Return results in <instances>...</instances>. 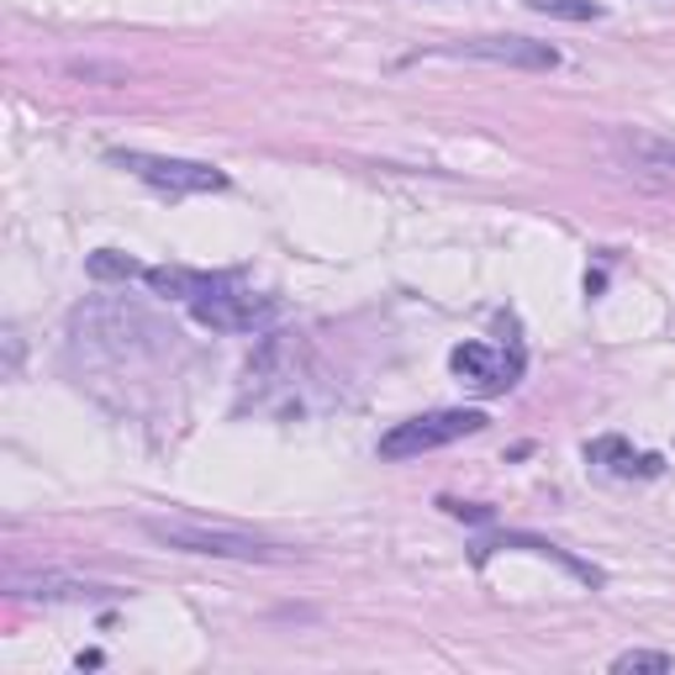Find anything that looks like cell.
I'll return each mask as SVG.
<instances>
[{
  "mask_svg": "<svg viewBox=\"0 0 675 675\" xmlns=\"http://www.w3.org/2000/svg\"><path fill=\"white\" fill-rule=\"evenodd\" d=\"M69 333L79 343H90L100 354H117V360H143V354H159L169 338V328L159 317L127 301V296H96V301H79L69 312Z\"/></svg>",
  "mask_w": 675,
  "mask_h": 675,
  "instance_id": "6da1fadb",
  "label": "cell"
},
{
  "mask_svg": "<svg viewBox=\"0 0 675 675\" xmlns=\"http://www.w3.org/2000/svg\"><path fill=\"white\" fill-rule=\"evenodd\" d=\"M143 533L164 549L180 555H201V559H243V565H275L286 559L280 544H269L259 533H238V528H212V523H180V517H148Z\"/></svg>",
  "mask_w": 675,
  "mask_h": 675,
  "instance_id": "7a4b0ae2",
  "label": "cell"
},
{
  "mask_svg": "<svg viewBox=\"0 0 675 675\" xmlns=\"http://www.w3.org/2000/svg\"><path fill=\"white\" fill-rule=\"evenodd\" d=\"M117 169H127L132 180H143L164 195H206V191H227V174L217 164H201V159H164V153H143V148H111L106 153Z\"/></svg>",
  "mask_w": 675,
  "mask_h": 675,
  "instance_id": "3957f363",
  "label": "cell"
},
{
  "mask_svg": "<svg viewBox=\"0 0 675 675\" xmlns=\"http://www.w3.org/2000/svg\"><path fill=\"white\" fill-rule=\"evenodd\" d=\"M485 428V411L481 407H443V411H422V417H407L396 422L386 438H381V459H417V454H433L454 438H470Z\"/></svg>",
  "mask_w": 675,
  "mask_h": 675,
  "instance_id": "277c9868",
  "label": "cell"
},
{
  "mask_svg": "<svg viewBox=\"0 0 675 675\" xmlns=\"http://www.w3.org/2000/svg\"><path fill=\"white\" fill-rule=\"evenodd\" d=\"M191 317L201 328H212V333H265V328L280 322V301H275V296H254V290L222 286L217 296L195 301Z\"/></svg>",
  "mask_w": 675,
  "mask_h": 675,
  "instance_id": "5b68a950",
  "label": "cell"
},
{
  "mask_svg": "<svg viewBox=\"0 0 675 675\" xmlns=\"http://www.w3.org/2000/svg\"><path fill=\"white\" fill-rule=\"evenodd\" d=\"M443 58H475V64H502V69H559V49L533 43V38H464L438 49Z\"/></svg>",
  "mask_w": 675,
  "mask_h": 675,
  "instance_id": "8992f818",
  "label": "cell"
},
{
  "mask_svg": "<svg viewBox=\"0 0 675 675\" xmlns=\"http://www.w3.org/2000/svg\"><path fill=\"white\" fill-rule=\"evenodd\" d=\"M449 364H454L459 381H470L475 390H506L512 381H517V369H523L517 354L502 360V354H491L485 343H459L454 354H449Z\"/></svg>",
  "mask_w": 675,
  "mask_h": 675,
  "instance_id": "52a82bcc",
  "label": "cell"
},
{
  "mask_svg": "<svg viewBox=\"0 0 675 675\" xmlns=\"http://www.w3.org/2000/svg\"><path fill=\"white\" fill-rule=\"evenodd\" d=\"M143 286L153 290V296H164V301H185V307H195V301L217 296L227 280H222V275H206V269H185V265H153L143 275Z\"/></svg>",
  "mask_w": 675,
  "mask_h": 675,
  "instance_id": "ba28073f",
  "label": "cell"
},
{
  "mask_svg": "<svg viewBox=\"0 0 675 675\" xmlns=\"http://www.w3.org/2000/svg\"><path fill=\"white\" fill-rule=\"evenodd\" d=\"M612 153L633 169H675V138L660 132H612Z\"/></svg>",
  "mask_w": 675,
  "mask_h": 675,
  "instance_id": "9c48e42d",
  "label": "cell"
},
{
  "mask_svg": "<svg viewBox=\"0 0 675 675\" xmlns=\"http://www.w3.org/2000/svg\"><path fill=\"white\" fill-rule=\"evenodd\" d=\"M85 269H90L96 280H143L148 275L138 259H127V254H117V248H96V254L85 259Z\"/></svg>",
  "mask_w": 675,
  "mask_h": 675,
  "instance_id": "30bf717a",
  "label": "cell"
},
{
  "mask_svg": "<svg viewBox=\"0 0 675 675\" xmlns=\"http://www.w3.org/2000/svg\"><path fill=\"white\" fill-rule=\"evenodd\" d=\"M528 11L559 17V22H602V6L597 0H528Z\"/></svg>",
  "mask_w": 675,
  "mask_h": 675,
  "instance_id": "8fae6325",
  "label": "cell"
},
{
  "mask_svg": "<svg viewBox=\"0 0 675 675\" xmlns=\"http://www.w3.org/2000/svg\"><path fill=\"white\" fill-rule=\"evenodd\" d=\"M612 671L618 675H671L675 660L671 654H660V650H628V654L612 660Z\"/></svg>",
  "mask_w": 675,
  "mask_h": 675,
  "instance_id": "7c38bea8",
  "label": "cell"
}]
</instances>
